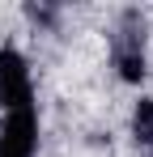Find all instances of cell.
<instances>
[{
    "instance_id": "4",
    "label": "cell",
    "mask_w": 153,
    "mask_h": 157,
    "mask_svg": "<svg viewBox=\"0 0 153 157\" xmlns=\"http://www.w3.org/2000/svg\"><path fill=\"white\" fill-rule=\"evenodd\" d=\"M132 136H136V144L153 149V98L136 102V110H132Z\"/></svg>"
},
{
    "instance_id": "1",
    "label": "cell",
    "mask_w": 153,
    "mask_h": 157,
    "mask_svg": "<svg viewBox=\"0 0 153 157\" xmlns=\"http://www.w3.org/2000/svg\"><path fill=\"white\" fill-rule=\"evenodd\" d=\"M111 55H115V68L119 81L128 85H140L149 72V21L140 9H124L119 21H115V38H111Z\"/></svg>"
},
{
    "instance_id": "2",
    "label": "cell",
    "mask_w": 153,
    "mask_h": 157,
    "mask_svg": "<svg viewBox=\"0 0 153 157\" xmlns=\"http://www.w3.org/2000/svg\"><path fill=\"white\" fill-rule=\"evenodd\" d=\"M34 106V85H30V64L13 43H0V115H13Z\"/></svg>"
},
{
    "instance_id": "3",
    "label": "cell",
    "mask_w": 153,
    "mask_h": 157,
    "mask_svg": "<svg viewBox=\"0 0 153 157\" xmlns=\"http://www.w3.org/2000/svg\"><path fill=\"white\" fill-rule=\"evenodd\" d=\"M38 149V115L34 106L4 115L0 123V157H34Z\"/></svg>"
},
{
    "instance_id": "5",
    "label": "cell",
    "mask_w": 153,
    "mask_h": 157,
    "mask_svg": "<svg viewBox=\"0 0 153 157\" xmlns=\"http://www.w3.org/2000/svg\"><path fill=\"white\" fill-rule=\"evenodd\" d=\"M26 17H30V21L51 26V21H55V9H51V4H30V9H26Z\"/></svg>"
}]
</instances>
